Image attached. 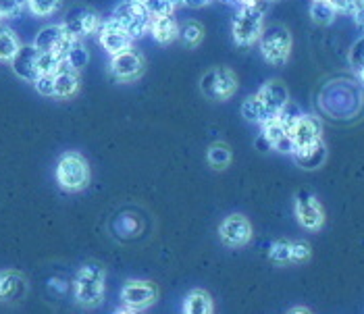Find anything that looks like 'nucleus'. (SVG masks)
I'll list each match as a JSON object with an SVG mask.
<instances>
[{
    "label": "nucleus",
    "mask_w": 364,
    "mask_h": 314,
    "mask_svg": "<svg viewBox=\"0 0 364 314\" xmlns=\"http://www.w3.org/2000/svg\"><path fill=\"white\" fill-rule=\"evenodd\" d=\"M321 134H323L321 121L316 117H312V114H300V119L289 129V138H291V142L296 146V150L321 142L323 140Z\"/></svg>",
    "instance_id": "obj_14"
},
{
    "label": "nucleus",
    "mask_w": 364,
    "mask_h": 314,
    "mask_svg": "<svg viewBox=\"0 0 364 314\" xmlns=\"http://www.w3.org/2000/svg\"><path fill=\"white\" fill-rule=\"evenodd\" d=\"M258 107H260V113H262V123L279 117V113L287 107L289 102V92L287 87L283 86L281 82H267L264 86L260 87L256 94H254Z\"/></svg>",
    "instance_id": "obj_6"
},
{
    "label": "nucleus",
    "mask_w": 364,
    "mask_h": 314,
    "mask_svg": "<svg viewBox=\"0 0 364 314\" xmlns=\"http://www.w3.org/2000/svg\"><path fill=\"white\" fill-rule=\"evenodd\" d=\"M336 13H354L356 9V0H327Z\"/></svg>",
    "instance_id": "obj_35"
},
{
    "label": "nucleus",
    "mask_w": 364,
    "mask_h": 314,
    "mask_svg": "<svg viewBox=\"0 0 364 314\" xmlns=\"http://www.w3.org/2000/svg\"><path fill=\"white\" fill-rule=\"evenodd\" d=\"M262 36V11L240 9L233 19V40L237 46H250Z\"/></svg>",
    "instance_id": "obj_8"
},
{
    "label": "nucleus",
    "mask_w": 364,
    "mask_h": 314,
    "mask_svg": "<svg viewBox=\"0 0 364 314\" xmlns=\"http://www.w3.org/2000/svg\"><path fill=\"white\" fill-rule=\"evenodd\" d=\"M38 55H40V50H36L33 46H21L19 53L11 60L15 75H19L21 80H28V82H36L38 80V67H36Z\"/></svg>",
    "instance_id": "obj_18"
},
{
    "label": "nucleus",
    "mask_w": 364,
    "mask_h": 314,
    "mask_svg": "<svg viewBox=\"0 0 364 314\" xmlns=\"http://www.w3.org/2000/svg\"><path fill=\"white\" fill-rule=\"evenodd\" d=\"M262 138L269 142L271 150H277L281 154H294V152H296V146L291 142L287 129L283 127L279 117H275V119L262 123Z\"/></svg>",
    "instance_id": "obj_17"
},
{
    "label": "nucleus",
    "mask_w": 364,
    "mask_h": 314,
    "mask_svg": "<svg viewBox=\"0 0 364 314\" xmlns=\"http://www.w3.org/2000/svg\"><path fill=\"white\" fill-rule=\"evenodd\" d=\"M109 21L119 29H123L129 40H136V38L144 36V31L150 26V15L144 4H138L134 0H125L123 4H119L114 9Z\"/></svg>",
    "instance_id": "obj_3"
},
{
    "label": "nucleus",
    "mask_w": 364,
    "mask_h": 314,
    "mask_svg": "<svg viewBox=\"0 0 364 314\" xmlns=\"http://www.w3.org/2000/svg\"><path fill=\"white\" fill-rule=\"evenodd\" d=\"M260 53L267 63L283 65L291 53V36L283 26H271L260 36Z\"/></svg>",
    "instance_id": "obj_4"
},
{
    "label": "nucleus",
    "mask_w": 364,
    "mask_h": 314,
    "mask_svg": "<svg viewBox=\"0 0 364 314\" xmlns=\"http://www.w3.org/2000/svg\"><path fill=\"white\" fill-rule=\"evenodd\" d=\"M29 291V283L23 273L15 269L0 271V302L4 304H17L26 300Z\"/></svg>",
    "instance_id": "obj_12"
},
{
    "label": "nucleus",
    "mask_w": 364,
    "mask_h": 314,
    "mask_svg": "<svg viewBox=\"0 0 364 314\" xmlns=\"http://www.w3.org/2000/svg\"><path fill=\"white\" fill-rule=\"evenodd\" d=\"M107 289V269L100 262H85L73 279V298L80 306L94 308L102 304Z\"/></svg>",
    "instance_id": "obj_1"
},
{
    "label": "nucleus",
    "mask_w": 364,
    "mask_h": 314,
    "mask_svg": "<svg viewBox=\"0 0 364 314\" xmlns=\"http://www.w3.org/2000/svg\"><path fill=\"white\" fill-rule=\"evenodd\" d=\"M98 40H100V46H102L109 55H112V57L132 50V48H129V46H132V40L127 38V33H125L123 29L117 28L111 21H107V23H102V26L98 28Z\"/></svg>",
    "instance_id": "obj_16"
},
{
    "label": "nucleus",
    "mask_w": 364,
    "mask_h": 314,
    "mask_svg": "<svg viewBox=\"0 0 364 314\" xmlns=\"http://www.w3.org/2000/svg\"><path fill=\"white\" fill-rule=\"evenodd\" d=\"M219 237L229 248H244L252 239V225L244 215H229L219 225Z\"/></svg>",
    "instance_id": "obj_9"
},
{
    "label": "nucleus",
    "mask_w": 364,
    "mask_h": 314,
    "mask_svg": "<svg viewBox=\"0 0 364 314\" xmlns=\"http://www.w3.org/2000/svg\"><path fill=\"white\" fill-rule=\"evenodd\" d=\"M36 67H38V77L40 75H56V73L69 69L65 58L60 57V55H56V53H40Z\"/></svg>",
    "instance_id": "obj_24"
},
{
    "label": "nucleus",
    "mask_w": 364,
    "mask_h": 314,
    "mask_svg": "<svg viewBox=\"0 0 364 314\" xmlns=\"http://www.w3.org/2000/svg\"><path fill=\"white\" fill-rule=\"evenodd\" d=\"M231 2H235L240 9H256V11H262L264 13L269 0H231Z\"/></svg>",
    "instance_id": "obj_36"
},
{
    "label": "nucleus",
    "mask_w": 364,
    "mask_h": 314,
    "mask_svg": "<svg viewBox=\"0 0 364 314\" xmlns=\"http://www.w3.org/2000/svg\"><path fill=\"white\" fill-rule=\"evenodd\" d=\"M269 260L275 264H291V242L287 239L275 242L269 250Z\"/></svg>",
    "instance_id": "obj_28"
},
{
    "label": "nucleus",
    "mask_w": 364,
    "mask_h": 314,
    "mask_svg": "<svg viewBox=\"0 0 364 314\" xmlns=\"http://www.w3.org/2000/svg\"><path fill=\"white\" fill-rule=\"evenodd\" d=\"M114 314H140V313H138V310H132V308H125V306H123V308H119V310H117Z\"/></svg>",
    "instance_id": "obj_40"
},
{
    "label": "nucleus",
    "mask_w": 364,
    "mask_h": 314,
    "mask_svg": "<svg viewBox=\"0 0 364 314\" xmlns=\"http://www.w3.org/2000/svg\"><path fill=\"white\" fill-rule=\"evenodd\" d=\"M287 314H312V313H310L306 306H296V308H291Z\"/></svg>",
    "instance_id": "obj_39"
},
{
    "label": "nucleus",
    "mask_w": 364,
    "mask_h": 314,
    "mask_svg": "<svg viewBox=\"0 0 364 314\" xmlns=\"http://www.w3.org/2000/svg\"><path fill=\"white\" fill-rule=\"evenodd\" d=\"M294 161L298 163V167H302L306 171H314V169L325 165V161H327V146L321 140V142L312 144V146L300 148V150L294 152Z\"/></svg>",
    "instance_id": "obj_19"
},
{
    "label": "nucleus",
    "mask_w": 364,
    "mask_h": 314,
    "mask_svg": "<svg viewBox=\"0 0 364 314\" xmlns=\"http://www.w3.org/2000/svg\"><path fill=\"white\" fill-rule=\"evenodd\" d=\"M206 161H208V165L213 167V169H217V171H223L229 167V163H231V148L227 146V144H213L210 148H208V152H206Z\"/></svg>",
    "instance_id": "obj_25"
},
{
    "label": "nucleus",
    "mask_w": 364,
    "mask_h": 314,
    "mask_svg": "<svg viewBox=\"0 0 364 314\" xmlns=\"http://www.w3.org/2000/svg\"><path fill=\"white\" fill-rule=\"evenodd\" d=\"M179 36H181L186 46H196L198 42L202 40V36H204V29L198 21H188L179 31Z\"/></svg>",
    "instance_id": "obj_30"
},
{
    "label": "nucleus",
    "mask_w": 364,
    "mask_h": 314,
    "mask_svg": "<svg viewBox=\"0 0 364 314\" xmlns=\"http://www.w3.org/2000/svg\"><path fill=\"white\" fill-rule=\"evenodd\" d=\"M56 183L65 192H82L90 185V165L80 152H65L58 158Z\"/></svg>",
    "instance_id": "obj_2"
},
{
    "label": "nucleus",
    "mask_w": 364,
    "mask_h": 314,
    "mask_svg": "<svg viewBox=\"0 0 364 314\" xmlns=\"http://www.w3.org/2000/svg\"><path fill=\"white\" fill-rule=\"evenodd\" d=\"M80 90V77L77 71L65 69L55 75V96L56 98H71Z\"/></svg>",
    "instance_id": "obj_22"
},
{
    "label": "nucleus",
    "mask_w": 364,
    "mask_h": 314,
    "mask_svg": "<svg viewBox=\"0 0 364 314\" xmlns=\"http://www.w3.org/2000/svg\"><path fill=\"white\" fill-rule=\"evenodd\" d=\"M310 17H312L316 23H321V26H329V23L336 19V11H333V6H331L327 0H312Z\"/></svg>",
    "instance_id": "obj_27"
},
{
    "label": "nucleus",
    "mask_w": 364,
    "mask_h": 314,
    "mask_svg": "<svg viewBox=\"0 0 364 314\" xmlns=\"http://www.w3.org/2000/svg\"><path fill=\"white\" fill-rule=\"evenodd\" d=\"M358 73H360V80H363V84H364V67L358 71Z\"/></svg>",
    "instance_id": "obj_41"
},
{
    "label": "nucleus",
    "mask_w": 364,
    "mask_h": 314,
    "mask_svg": "<svg viewBox=\"0 0 364 314\" xmlns=\"http://www.w3.org/2000/svg\"><path fill=\"white\" fill-rule=\"evenodd\" d=\"M354 21H356V26L360 29H364V4L363 2H356V9H354Z\"/></svg>",
    "instance_id": "obj_37"
},
{
    "label": "nucleus",
    "mask_w": 364,
    "mask_h": 314,
    "mask_svg": "<svg viewBox=\"0 0 364 314\" xmlns=\"http://www.w3.org/2000/svg\"><path fill=\"white\" fill-rule=\"evenodd\" d=\"M63 58H65V63H67V67H69L71 71H80V69H84L85 65H87L90 55H87V50H85L84 42L77 40V38H73L71 44H69V48L65 50Z\"/></svg>",
    "instance_id": "obj_23"
},
{
    "label": "nucleus",
    "mask_w": 364,
    "mask_h": 314,
    "mask_svg": "<svg viewBox=\"0 0 364 314\" xmlns=\"http://www.w3.org/2000/svg\"><path fill=\"white\" fill-rule=\"evenodd\" d=\"M28 9L31 11V15L36 17H48L58 11L60 0H26Z\"/></svg>",
    "instance_id": "obj_29"
},
{
    "label": "nucleus",
    "mask_w": 364,
    "mask_h": 314,
    "mask_svg": "<svg viewBox=\"0 0 364 314\" xmlns=\"http://www.w3.org/2000/svg\"><path fill=\"white\" fill-rule=\"evenodd\" d=\"M33 86L42 96H55V75H40Z\"/></svg>",
    "instance_id": "obj_34"
},
{
    "label": "nucleus",
    "mask_w": 364,
    "mask_h": 314,
    "mask_svg": "<svg viewBox=\"0 0 364 314\" xmlns=\"http://www.w3.org/2000/svg\"><path fill=\"white\" fill-rule=\"evenodd\" d=\"M134 2H138V4H146L148 0H134Z\"/></svg>",
    "instance_id": "obj_42"
},
{
    "label": "nucleus",
    "mask_w": 364,
    "mask_h": 314,
    "mask_svg": "<svg viewBox=\"0 0 364 314\" xmlns=\"http://www.w3.org/2000/svg\"><path fill=\"white\" fill-rule=\"evenodd\" d=\"M63 28L67 29L69 36L73 38H84L94 33L96 29L100 28V19L96 15V11L87 9V6H75L67 13V19L63 23Z\"/></svg>",
    "instance_id": "obj_11"
},
{
    "label": "nucleus",
    "mask_w": 364,
    "mask_h": 314,
    "mask_svg": "<svg viewBox=\"0 0 364 314\" xmlns=\"http://www.w3.org/2000/svg\"><path fill=\"white\" fill-rule=\"evenodd\" d=\"M210 0H183V4H188V6H194V9H198V6H206Z\"/></svg>",
    "instance_id": "obj_38"
},
{
    "label": "nucleus",
    "mask_w": 364,
    "mask_h": 314,
    "mask_svg": "<svg viewBox=\"0 0 364 314\" xmlns=\"http://www.w3.org/2000/svg\"><path fill=\"white\" fill-rule=\"evenodd\" d=\"M148 29L159 44H171L179 33V28L173 17H150Z\"/></svg>",
    "instance_id": "obj_20"
},
{
    "label": "nucleus",
    "mask_w": 364,
    "mask_h": 314,
    "mask_svg": "<svg viewBox=\"0 0 364 314\" xmlns=\"http://www.w3.org/2000/svg\"><path fill=\"white\" fill-rule=\"evenodd\" d=\"M71 40H73V36H69L63 26H46L38 31V36L33 40V48L40 53H56L63 57L65 50L69 48Z\"/></svg>",
    "instance_id": "obj_13"
},
{
    "label": "nucleus",
    "mask_w": 364,
    "mask_h": 314,
    "mask_svg": "<svg viewBox=\"0 0 364 314\" xmlns=\"http://www.w3.org/2000/svg\"><path fill=\"white\" fill-rule=\"evenodd\" d=\"M26 6V0H0V17H17Z\"/></svg>",
    "instance_id": "obj_33"
},
{
    "label": "nucleus",
    "mask_w": 364,
    "mask_h": 314,
    "mask_svg": "<svg viewBox=\"0 0 364 314\" xmlns=\"http://www.w3.org/2000/svg\"><path fill=\"white\" fill-rule=\"evenodd\" d=\"M159 286L152 281H141V279H132L127 281L121 289V300L125 304V308L132 310H146L150 306H154L159 302Z\"/></svg>",
    "instance_id": "obj_7"
},
{
    "label": "nucleus",
    "mask_w": 364,
    "mask_h": 314,
    "mask_svg": "<svg viewBox=\"0 0 364 314\" xmlns=\"http://www.w3.org/2000/svg\"><path fill=\"white\" fill-rule=\"evenodd\" d=\"M296 219L298 223L309 231H318L325 225V210L321 206V202L316 200L310 192L302 190L296 196Z\"/></svg>",
    "instance_id": "obj_10"
},
{
    "label": "nucleus",
    "mask_w": 364,
    "mask_h": 314,
    "mask_svg": "<svg viewBox=\"0 0 364 314\" xmlns=\"http://www.w3.org/2000/svg\"><path fill=\"white\" fill-rule=\"evenodd\" d=\"M181 310H183V314H213V310H215L213 298L204 289H194L186 296Z\"/></svg>",
    "instance_id": "obj_21"
},
{
    "label": "nucleus",
    "mask_w": 364,
    "mask_h": 314,
    "mask_svg": "<svg viewBox=\"0 0 364 314\" xmlns=\"http://www.w3.org/2000/svg\"><path fill=\"white\" fill-rule=\"evenodd\" d=\"M312 256V248L309 242H291V262L294 264H304Z\"/></svg>",
    "instance_id": "obj_32"
},
{
    "label": "nucleus",
    "mask_w": 364,
    "mask_h": 314,
    "mask_svg": "<svg viewBox=\"0 0 364 314\" xmlns=\"http://www.w3.org/2000/svg\"><path fill=\"white\" fill-rule=\"evenodd\" d=\"M200 90L206 98L223 102L229 100L235 90H237V77L231 69L227 67H217L208 73H204V77L200 80Z\"/></svg>",
    "instance_id": "obj_5"
},
{
    "label": "nucleus",
    "mask_w": 364,
    "mask_h": 314,
    "mask_svg": "<svg viewBox=\"0 0 364 314\" xmlns=\"http://www.w3.org/2000/svg\"><path fill=\"white\" fill-rule=\"evenodd\" d=\"M21 44L17 36L6 28H0V60H13L19 53Z\"/></svg>",
    "instance_id": "obj_26"
},
{
    "label": "nucleus",
    "mask_w": 364,
    "mask_h": 314,
    "mask_svg": "<svg viewBox=\"0 0 364 314\" xmlns=\"http://www.w3.org/2000/svg\"><path fill=\"white\" fill-rule=\"evenodd\" d=\"M111 73L119 82H134L144 73V60L134 50L121 53V55L112 57Z\"/></svg>",
    "instance_id": "obj_15"
},
{
    "label": "nucleus",
    "mask_w": 364,
    "mask_h": 314,
    "mask_svg": "<svg viewBox=\"0 0 364 314\" xmlns=\"http://www.w3.org/2000/svg\"><path fill=\"white\" fill-rule=\"evenodd\" d=\"M144 6L150 17H171L175 11V4L171 0H148Z\"/></svg>",
    "instance_id": "obj_31"
}]
</instances>
